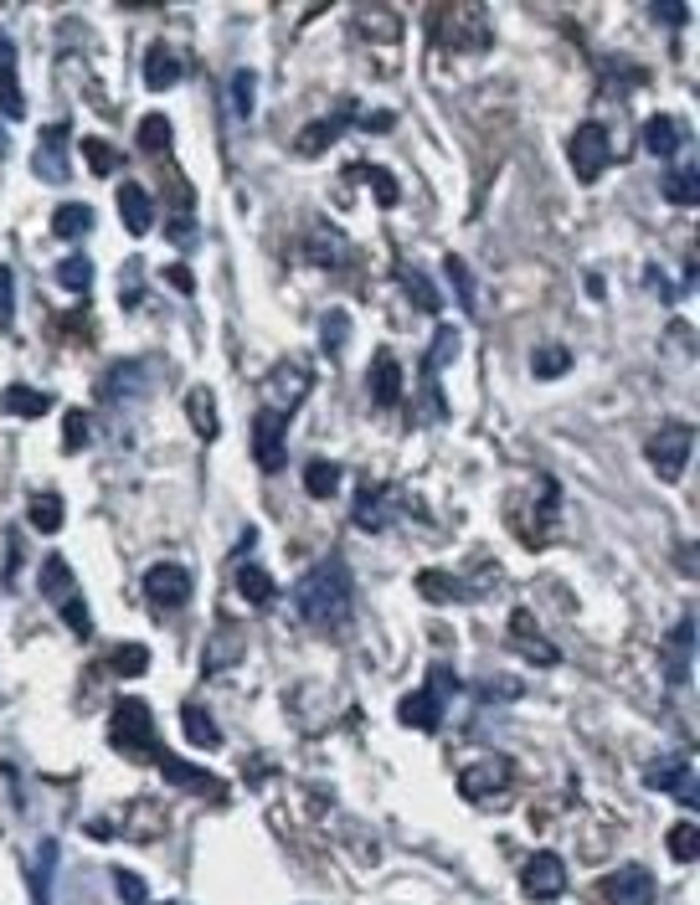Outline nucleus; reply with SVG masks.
Here are the masks:
<instances>
[{
  "label": "nucleus",
  "instance_id": "f257e3e1",
  "mask_svg": "<svg viewBox=\"0 0 700 905\" xmlns=\"http://www.w3.org/2000/svg\"><path fill=\"white\" fill-rule=\"evenodd\" d=\"M299 612L314 628H341L351 618V571H345V561L330 555L320 566H309V576L299 582Z\"/></svg>",
  "mask_w": 700,
  "mask_h": 905
},
{
  "label": "nucleus",
  "instance_id": "f03ea898",
  "mask_svg": "<svg viewBox=\"0 0 700 905\" xmlns=\"http://www.w3.org/2000/svg\"><path fill=\"white\" fill-rule=\"evenodd\" d=\"M690 452H696V427L690 422H665V427H654L650 443H644V458H650V469L675 484L685 469H690Z\"/></svg>",
  "mask_w": 700,
  "mask_h": 905
},
{
  "label": "nucleus",
  "instance_id": "7ed1b4c3",
  "mask_svg": "<svg viewBox=\"0 0 700 905\" xmlns=\"http://www.w3.org/2000/svg\"><path fill=\"white\" fill-rule=\"evenodd\" d=\"M108 736H114V746H119V752H129V756H160L150 704H145V700H119V704H114Z\"/></svg>",
  "mask_w": 700,
  "mask_h": 905
},
{
  "label": "nucleus",
  "instance_id": "20e7f679",
  "mask_svg": "<svg viewBox=\"0 0 700 905\" xmlns=\"http://www.w3.org/2000/svg\"><path fill=\"white\" fill-rule=\"evenodd\" d=\"M309 391H314V370L299 366V360H278L274 376L263 381V412H278V417H289V412L305 402Z\"/></svg>",
  "mask_w": 700,
  "mask_h": 905
},
{
  "label": "nucleus",
  "instance_id": "39448f33",
  "mask_svg": "<svg viewBox=\"0 0 700 905\" xmlns=\"http://www.w3.org/2000/svg\"><path fill=\"white\" fill-rule=\"evenodd\" d=\"M42 592L51 597V607H62L68 612V622H72V633L78 638H88V607H83V597H78V582H72V566L62 561V555H47L42 561Z\"/></svg>",
  "mask_w": 700,
  "mask_h": 905
},
{
  "label": "nucleus",
  "instance_id": "423d86ee",
  "mask_svg": "<svg viewBox=\"0 0 700 905\" xmlns=\"http://www.w3.org/2000/svg\"><path fill=\"white\" fill-rule=\"evenodd\" d=\"M608 165H613L608 129L603 124H582L577 135H572V170H577V181H598Z\"/></svg>",
  "mask_w": 700,
  "mask_h": 905
},
{
  "label": "nucleus",
  "instance_id": "0eeeda50",
  "mask_svg": "<svg viewBox=\"0 0 700 905\" xmlns=\"http://www.w3.org/2000/svg\"><path fill=\"white\" fill-rule=\"evenodd\" d=\"M520 890H526L530 901H556L566 890V864L562 855H551V849H536L526 859V870H520Z\"/></svg>",
  "mask_w": 700,
  "mask_h": 905
},
{
  "label": "nucleus",
  "instance_id": "6e6552de",
  "mask_svg": "<svg viewBox=\"0 0 700 905\" xmlns=\"http://www.w3.org/2000/svg\"><path fill=\"white\" fill-rule=\"evenodd\" d=\"M448 689H454V674L448 669H438V689L427 685L423 695H408L402 700V725H412V731H438L444 725V700H448Z\"/></svg>",
  "mask_w": 700,
  "mask_h": 905
},
{
  "label": "nucleus",
  "instance_id": "1a4fd4ad",
  "mask_svg": "<svg viewBox=\"0 0 700 905\" xmlns=\"http://www.w3.org/2000/svg\"><path fill=\"white\" fill-rule=\"evenodd\" d=\"M603 895H608V905H654L659 901V880L644 864H623L603 880Z\"/></svg>",
  "mask_w": 700,
  "mask_h": 905
},
{
  "label": "nucleus",
  "instance_id": "9d476101",
  "mask_svg": "<svg viewBox=\"0 0 700 905\" xmlns=\"http://www.w3.org/2000/svg\"><path fill=\"white\" fill-rule=\"evenodd\" d=\"M145 597H150L154 607L191 603V571L175 566V561H154V566L145 571Z\"/></svg>",
  "mask_w": 700,
  "mask_h": 905
},
{
  "label": "nucleus",
  "instance_id": "9b49d317",
  "mask_svg": "<svg viewBox=\"0 0 700 905\" xmlns=\"http://www.w3.org/2000/svg\"><path fill=\"white\" fill-rule=\"evenodd\" d=\"M515 782V767L505 761V756H484V761H474V767L459 777V788L463 798H474V803H484V798H500V792Z\"/></svg>",
  "mask_w": 700,
  "mask_h": 905
},
{
  "label": "nucleus",
  "instance_id": "f8f14e48",
  "mask_svg": "<svg viewBox=\"0 0 700 905\" xmlns=\"http://www.w3.org/2000/svg\"><path fill=\"white\" fill-rule=\"evenodd\" d=\"M284 433H289V417H278V412H257V427H253V448H257V463L268 473L284 469V458H289V448H284Z\"/></svg>",
  "mask_w": 700,
  "mask_h": 905
},
{
  "label": "nucleus",
  "instance_id": "ddd939ff",
  "mask_svg": "<svg viewBox=\"0 0 700 905\" xmlns=\"http://www.w3.org/2000/svg\"><path fill=\"white\" fill-rule=\"evenodd\" d=\"M510 643L530 658V664H562V654H556L547 638L536 633V618H530V612H515V618H510Z\"/></svg>",
  "mask_w": 700,
  "mask_h": 905
},
{
  "label": "nucleus",
  "instance_id": "4468645a",
  "mask_svg": "<svg viewBox=\"0 0 700 905\" xmlns=\"http://www.w3.org/2000/svg\"><path fill=\"white\" fill-rule=\"evenodd\" d=\"M119 211H124V227H129L135 237H145L154 227V196L145 191V185H135V181L119 185Z\"/></svg>",
  "mask_w": 700,
  "mask_h": 905
},
{
  "label": "nucleus",
  "instance_id": "2eb2a0df",
  "mask_svg": "<svg viewBox=\"0 0 700 905\" xmlns=\"http://www.w3.org/2000/svg\"><path fill=\"white\" fill-rule=\"evenodd\" d=\"M650 788L680 792L685 807H696V761H659V767H650Z\"/></svg>",
  "mask_w": 700,
  "mask_h": 905
},
{
  "label": "nucleus",
  "instance_id": "dca6fc26",
  "mask_svg": "<svg viewBox=\"0 0 700 905\" xmlns=\"http://www.w3.org/2000/svg\"><path fill=\"white\" fill-rule=\"evenodd\" d=\"M181 72H186V62H181L165 42L145 47V88H175L181 83Z\"/></svg>",
  "mask_w": 700,
  "mask_h": 905
},
{
  "label": "nucleus",
  "instance_id": "f3484780",
  "mask_svg": "<svg viewBox=\"0 0 700 905\" xmlns=\"http://www.w3.org/2000/svg\"><path fill=\"white\" fill-rule=\"evenodd\" d=\"M371 397L376 406H397L402 402V366H397V355H376L371 360Z\"/></svg>",
  "mask_w": 700,
  "mask_h": 905
},
{
  "label": "nucleus",
  "instance_id": "a211bd4d",
  "mask_svg": "<svg viewBox=\"0 0 700 905\" xmlns=\"http://www.w3.org/2000/svg\"><path fill=\"white\" fill-rule=\"evenodd\" d=\"M305 248H309V257H314L320 268H335V263H341L345 252H351V242H345V237L335 232V227H325V221H314V227H309V237H305Z\"/></svg>",
  "mask_w": 700,
  "mask_h": 905
},
{
  "label": "nucleus",
  "instance_id": "6ab92c4d",
  "mask_svg": "<svg viewBox=\"0 0 700 905\" xmlns=\"http://www.w3.org/2000/svg\"><path fill=\"white\" fill-rule=\"evenodd\" d=\"M0 114H5V118L26 114V99H21V88H16V57H11L5 32H0Z\"/></svg>",
  "mask_w": 700,
  "mask_h": 905
},
{
  "label": "nucleus",
  "instance_id": "aec40b11",
  "mask_svg": "<svg viewBox=\"0 0 700 905\" xmlns=\"http://www.w3.org/2000/svg\"><path fill=\"white\" fill-rule=\"evenodd\" d=\"M680 139H685V129L669 114H654L650 124H644V150L650 154H675L680 150Z\"/></svg>",
  "mask_w": 700,
  "mask_h": 905
},
{
  "label": "nucleus",
  "instance_id": "412c9836",
  "mask_svg": "<svg viewBox=\"0 0 700 905\" xmlns=\"http://www.w3.org/2000/svg\"><path fill=\"white\" fill-rule=\"evenodd\" d=\"M0 406H5L11 417H26V422H32V417H42L51 402L42 397V391H32V386H5V391H0Z\"/></svg>",
  "mask_w": 700,
  "mask_h": 905
},
{
  "label": "nucleus",
  "instance_id": "4be33fe9",
  "mask_svg": "<svg viewBox=\"0 0 700 905\" xmlns=\"http://www.w3.org/2000/svg\"><path fill=\"white\" fill-rule=\"evenodd\" d=\"M305 489L314 494V500H335V489H341V463H330V458H309Z\"/></svg>",
  "mask_w": 700,
  "mask_h": 905
},
{
  "label": "nucleus",
  "instance_id": "5701e85b",
  "mask_svg": "<svg viewBox=\"0 0 700 905\" xmlns=\"http://www.w3.org/2000/svg\"><path fill=\"white\" fill-rule=\"evenodd\" d=\"M186 412H191V427L202 437H217V402H211V391L206 386H191L186 391Z\"/></svg>",
  "mask_w": 700,
  "mask_h": 905
},
{
  "label": "nucleus",
  "instance_id": "b1692460",
  "mask_svg": "<svg viewBox=\"0 0 700 905\" xmlns=\"http://www.w3.org/2000/svg\"><path fill=\"white\" fill-rule=\"evenodd\" d=\"M88 227H93V206H83V202H68L57 217H51V232L68 237V242H72V237H83Z\"/></svg>",
  "mask_w": 700,
  "mask_h": 905
},
{
  "label": "nucleus",
  "instance_id": "393cba45",
  "mask_svg": "<svg viewBox=\"0 0 700 905\" xmlns=\"http://www.w3.org/2000/svg\"><path fill=\"white\" fill-rule=\"evenodd\" d=\"M181 725H186V736L191 746H217V725H211V715H206L202 704H181Z\"/></svg>",
  "mask_w": 700,
  "mask_h": 905
},
{
  "label": "nucleus",
  "instance_id": "a878e982",
  "mask_svg": "<svg viewBox=\"0 0 700 905\" xmlns=\"http://www.w3.org/2000/svg\"><path fill=\"white\" fill-rule=\"evenodd\" d=\"M417 592H423L427 603H459V597H469L463 587H454L448 571H423V576H417Z\"/></svg>",
  "mask_w": 700,
  "mask_h": 905
},
{
  "label": "nucleus",
  "instance_id": "bb28decb",
  "mask_svg": "<svg viewBox=\"0 0 700 905\" xmlns=\"http://www.w3.org/2000/svg\"><path fill=\"white\" fill-rule=\"evenodd\" d=\"M238 592L248 597V603H257V607L274 603V576H268V571H257V566H242L238 571Z\"/></svg>",
  "mask_w": 700,
  "mask_h": 905
},
{
  "label": "nucleus",
  "instance_id": "cd10ccee",
  "mask_svg": "<svg viewBox=\"0 0 700 905\" xmlns=\"http://www.w3.org/2000/svg\"><path fill=\"white\" fill-rule=\"evenodd\" d=\"M139 150H150V154L171 150V118H160V114L145 118V124H139Z\"/></svg>",
  "mask_w": 700,
  "mask_h": 905
},
{
  "label": "nucleus",
  "instance_id": "c85d7f7f",
  "mask_svg": "<svg viewBox=\"0 0 700 905\" xmlns=\"http://www.w3.org/2000/svg\"><path fill=\"white\" fill-rule=\"evenodd\" d=\"M83 154H88V165H93V175H114L124 165V154L108 139H83Z\"/></svg>",
  "mask_w": 700,
  "mask_h": 905
},
{
  "label": "nucleus",
  "instance_id": "c756f323",
  "mask_svg": "<svg viewBox=\"0 0 700 905\" xmlns=\"http://www.w3.org/2000/svg\"><path fill=\"white\" fill-rule=\"evenodd\" d=\"M566 366H572V351H562V345H541V351L530 355V370H536L541 381H551V376H562Z\"/></svg>",
  "mask_w": 700,
  "mask_h": 905
},
{
  "label": "nucleus",
  "instance_id": "7c9ffc66",
  "mask_svg": "<svg viewBox=\"0 0 700 905\" xmlns=\"http://www.w3.org/2000/svg\"><path fill=\"white\" fill-rule=\"evenodd\" d=\"M32 525L42 530V536L62 530V500H57V494H36L32 500Z\"/></svg>",
  "mask_w": 700,
  "mask_h": 905
},
{
  "label": "nucleus",
  "instance_id": "2f4dec72",
  "mask_svg": "<svg viewBox=\"0 0 700 905\" xmlns=\"http://www.w3.org/2000/svg\"><path fill=\"white\" fill-rule=\"evenodd\" d=\"M381 504H392V500H387V494H381V489H366V494H360V504H356V520L366 525V530H381V525H387V515H381Z\"/></svg>",
  "mask_w": 700,
  "mask_h": 905
},
{
  "label": "nucleus",
  "instance_id": "473e14b6",
  "mask_svg": "<svg viewBox=\"0 0 700 905\" xmlns=\"http://www.w3.org/2000/svg\"><path fill=\"white\" fill-rule=\"evenodd\" d=\"M351 170H356L360 181H371V185H376V202H381V206H392V202H397V181L387 175V170H376V165H351Z\"/></svg>",
  "mask_w": 700,
  "mask_h": 905
},
{
  "label": "nucleus",
  "instance_id": "72a5a7b5",
  "mask_svg": "<svg viewBox=\"0 0 700 905\" xmlns=\"http://www.w3.org/2000/svg\"><path fill=\"white\" fill-rule=\"evenodd\" d=\"M114 669H119V674H145V669H150V649H139V643L114 649Z\"/></svg>",
  "mask_w": 700,
  "mask_h": 905
},
{
  "label": "nucleus",
  "instance_id": "f704fd0d",
  "mask_svg": "<svg viewBox=\"0 0 700 905\" xmlns=\"http://www.w3.org/2000/svg\"><path fill=\"white\" fill-rule=\"evenodd\" d=\"M345 330H351V314H345V309H330L325 314V355H341Z\"/></svg>",
  "mask_w": 700,
  "mask_h": 905
},
{
  "label": "nucleus",
  "instance_id": "c9c22d12",
  "mask_svg": "<svg viewBox=\"0 0 700 905\" xmlns=\"http://www.w3.org/2000/svg\"><path fill=\"white\" fill-rule=\"evenodd\" d=\"M665 196H669V202H685V206H696V196H700V185H696V170H685V175H669V181H665Z\"/></svg>",
  "mask_w": 700,
  "mask_h": 905
},
{
  "label": "nucleus",
  "instance_id": "e433bc0d",
  "mask_svg": "<svg viewBox=\"0 0 700 905\" xmlns=\"http://www.w3.org/2000/svg\"><path fill=\"white\" fill-rule=\"evenodd\" d=\"M335 135H341V124H335V118H325V124H314L309 135H299V150H305V154H320Z\"/></svg>",
  "mask_w": 700,
  "mask_h": 905
},
{
  "label": "nucleus",
  "instance_id": "4c0bfd02",
  "mask_svg": "<svg viewBox=\"0 0 700 905\" xmlns=\"http://www.w3.org/2000/svg\"><path fill=\"white\" fill-rule=\"evenodd\" d=\"M402 278H408V288H412V299H417V309H433V314H438V288L427 284L423 273H412V268H402Z\"/></svg>",
  "mask_w": 700,
  "mask_h": 905
},
{
  "label": "nucleus",
  "instance_id": "58836bf2",
  "mask_svg": "<svg viewBox=\"0 0 700 905\" xmlns=\"http://www.w3.org/2000/svg\"><path fill=\"white\" fill-rule=\"evenodd\" d=\"M57 278L72 288V294H83L88 288V278H93V268H88V257H68L62 268H57Z\"/></svg>",
  "mask_w": 700,
  "mask_h": 905
},
{
  "label": "nucleus",
  "instance_id": "ea45409f",
  "mask_svg": "<svg viewBox=\"0 0 700 905\" xmlns=\"http://www.w3.org/2000/svg\"><path fill=\"white\" fill-rule=\"evenodd\" d=\"M669 855H675V859H685V864L696 859V823H680V828L669 834Z\"/></svg>",
  "mask_w": 700,
  "mask_h": 905
},
{
  "label": "nucleus",
  "instance_id": "a19ab883",
  "mask_svg": "<svg viewBox=\"0 0 700 905\" xmlns=\"http://www.w3.org/2000/svg\"><path fill=\"white\" fill-rule=\"evenodd\" d=\"M253 88H257L253 72H238V78H232V99H238V114H253Z\"/></svg>",
  "mask_w": 700,
  "mask_h": 905
},
{
  "label": "nucleus",
  "instance_id": "79ce46f5",
  "mask_svg": "<svg viewBox=\"0 0 700 905\" xmlns=\"http://www.w3.org/2000/svg\"><path fill=\"white\" fill-rule=\"evenodd\" d=\"M448 278L459 284V299L469 303V309H474V278H469V268H463L459 257H448Z\"/></svg>",
  "mask_w": 700,
  "mask_h": 905
},
{
  "label": "nucleus",
  "instance_id": "37998d69",
  "mask_svg": "<svg viewBox=\"0 0 700 905\" xmlns=\"http://www.w3.org/2000/svg\"><path fill=\"white\" fill-rule=\"evenodd\" d=\"M114 885H119V895H124V901H129V905H145V885H139V880H135V874H129V870H119V874H114Z\"/></svg>",
  "mask_w": 700,
  "mask_h": 905
},
{
  "label": "nucleus",
  "instance_id": "c03bdc74",
  "mask_svg": "<svg viewBox=\"0 0 700 905\" xmlns=\"http://www.w3.org/2000/svg\"><path fill=\"white\" fill-rule=\"evenodd\" d=\"M11 314H16V303H11V268H0V330L11 324Z\"/></svg>",
  "mask_w": 700,
  "mask_h": 905
},
{
  "label": "nucleus",
  "instance_id": "a18cd8bd",
  "mask_svg": "<svg viewBox=\"0 0 700 905\" xmlns=\"http://www.w3.org/2000/svg\"><path fill=\"white\" fill-rule=\"evenodd\" d=\"M57 859V849L51 844H42V870H36V905H47V864Z\"/></svg>",
  "mask_w": 700,
  "mask_h": 905
},
{
  "label": "nucleus",
  "instance_id": "49530a36",
  "mask_svg": "<svg viewBox=\"0 0 700 905\" xmlns=\"http://www.w3.org/2000/svg\"><path fill=\"white\" fill-rule=\"evenodd\" d=\"M88 443V417L83 412H68V448H83Z\"/></svg>",
  "mask_w": 700,
  "mask_h": 905
},
{
  "label": "nucleus",
  "instance_id": "de8ad7c7",
  "mask_svg": "<svg viewBox=\"0 0 700 905\" xmlns=\"http://www.w3.org/2000/svg\"><path fill=\"white\" fill-rule=\"evenodd\" d=\"M165 278H171L175 288H186V294H191V273H186V268H171V273H165Z\"/></svg>",
  "mask_w": 700,
  "mask_h": 905
}]
</instances>
